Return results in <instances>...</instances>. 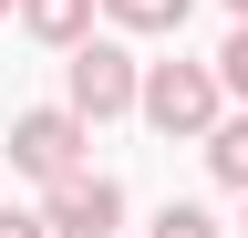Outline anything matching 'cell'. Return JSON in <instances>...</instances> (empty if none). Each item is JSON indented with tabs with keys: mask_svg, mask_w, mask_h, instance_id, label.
Segmentation results:
<instances>
[{
	"mask_svg": "<svg viewBox=\"0 0 248 238\" xmlns=\"http://www.w3.org/2000/svg\"><path fill=\"white\" fill-rule=\"evenodd\" d=\"M217 104H228V73L217 63H145V125L155 135H186V145H207L217 135Z\"/></svg>",
	"mask_w": 248,
	"mask_h": 238,
	"instance_id": "cell-1",
	"label": "cell"
},
{
	"mask_svg": "<svg viewBox=\"0 0 248 238\" xmlns=\"http://www.w3.org/2000/svg\"><path fill=\"white\" fill-rule=\"evenodd\" d=\"M62 104L93 114V125H114V114L145 104V63L124 42H73V63H62Z\"/></svg>",
	"mask_w": 248,
	"mask_h": 238,
	"instance_id": "cell-2",
	"label": "cell"
},
{
	"mask_svg": "<svg viewBox=\"0 0 248 238\" xmlns=\"http://www.w3.org/2000/svg\"><path fill=\"white\" fill-rule=\"evenodd\" d=\"M83 135H93V114H73V104H31V114H11V166L52 187V176L83 166Z\"/></svg>",
	"mask_w": 248,
	"mask_h": 238,
	"instance_id": "cell-3",
	"label": "cell"
},
{
	"mask_svg": "<svg viewBox=\"0 0 248 238\" xmlns=\"http://www.w3.org/2000/svg\"><path fill=\"white\" fill-rule=\"evenodd\" d=\"M42 218H52V238H114L124 228V187L104 166H73V176L42 187Z\"/></svg>",
	"mask_w": 248,
	"mask_h": 238,
	"instance_id": "cell-4",
	"label": "cell"
},
{
	"mask_svg": "<svg viewBox=\"0 0 248 238\" xmlns=\"http://www.w3.org/2000/svg\"><path fill=\"white\" fill-rule=\"evenodd\" d=\"M93 11L104 0H21V32L52 42V52H73V42H93Z\"/></svg>",
	"mask_w": 248,
	"mask_h": 238,
	"instance_id": "cell-5",
	"label": "cell"
},
{
	"mask_svg": "<svg viewBox=\"0 0 248 238\" xmlns=\"http://www.w3.org/2000/svg\"><path fill=\"white\" fill-rule=\"evenodd\" d=\"M207 176L248 197V114H217V135H207Z\"/></svg>",
	"mask_w": 248,
	"mask_h": 238,
	"instance_id": "cell-6",
	"label": "cell"
},
{
	"mask_svg": "<svg viewBox=\"0 0 248 238\" xmlns=\"http://www.w3.org/2000/svg\"><path fill=\"white\" fill-rule=\"evenodd\" d=\"M186 11H197V0H104L114 32H186Z\"/></svg>",
	"mask_w": 248,
	"mask_h": 238,
	"instance_id": "cell-7",
	"label": "cell"
},
{
	"mask_svg": "<svg viewBox=\"0 0 248 238\" xmlns=\"http://www.w3.org/2000/svg\"><path fill=\"white\" fill-rule=\"evenodd\" d=\"M145 238H217V218H207V207H186V197H166Z\"/></svg>",
	"mask_w": 248,
	"mask_h": 238,
	"instance_id": "cell-8",
	"label": "cell"
},
{
	"mask_svg": "<svg viewBox=\"0 0 248 238\" xmlns=\"http://www.w3.org/2000/svg\"><path fill=\"white\" fill-rule=\"evenodd\" d=\"M217 73H228V94L248 104V21H238V32H228V52H217Z\"/></svg>",
	"mask_w": 248,
	"mask_h": 238,
	"instance_id": "cell-9",
	"label": "cell"
},
{
	"mask_svg": "<svg viewBox=\"0 0 248 238\" xmlns=\"http://www.w3.org/2000/svg\"><path fill=\"white\" fill-rule=\"evenodd\" d=\"M0 238H52V218H42V207H31V218H21V207H0Z\"/></svg>",
	"mask_w": 248,
	"mask_h": 238,
	"instance_id": "cell-10",
	"label": "cell"
},
{
	"mask_svg": "<svg viewBox=\"0 0 248 238\" xmlns=\"http://www.w3.org/2000/svg\"><path fill=\"white\" fill-rule=\"evenodd\" d=\"M11 11H21V0H0V21H11Z\"/></svg>",
	"mask_w": 248,
	"mask_h": 238,
	"instance_id": "cell-11",
	"label": "cell"
},
{
	"mask_svg": "<svg viewBox=\"0 0 248 238\" xmlns=\"http://www.w3.org/2000/svg\"><path fill=\"white\" fill-rule=\"evenodd\" d=\"M228 11H238V21H248V0H228Z\"/></svg>",
	"mask_w": 248,
	"mask_h": 238,
	"instance_id": "cell-12",
	"label": "cell"
}]
</instances>
